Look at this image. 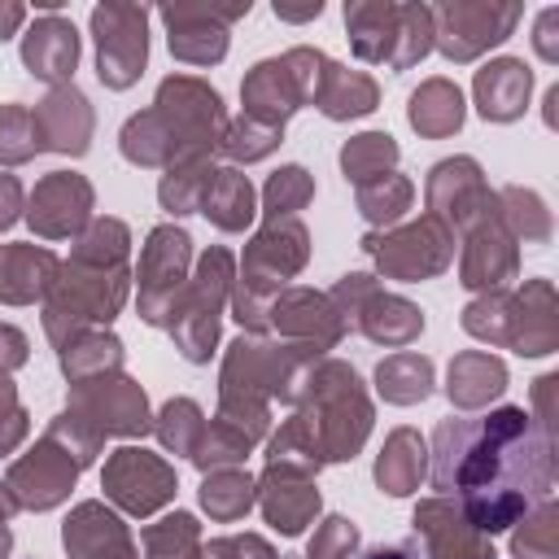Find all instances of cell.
<instances>
[{"label":"cell","mask_w":559,"mask_h":559,"mask_svg":"<svg viewBox=\"0 0 559 559\" xmlns=\"http://www.w3.org/2000/svg\"><path fill=\"white\" fill-rule=\"evenodd\" d=\"M555 480V432H546L524 406H498L467 424L450 489L459 493V511L493 537L550 502Z\"/></svg>","instance_id":"1"},{"label":"cell","mask_w":559,"mask_h":559,"mask_svg":"<svg viewBox=\"0 0 559 559\" xmlns=\"http://www.w3.org/2000/svg\"><path fill=\"white\" fill-rule=\"evenodd\" d=\"M131 231L122 218H92L61 262L48 297H44V332L61 349L66 341L114 323L131 288Z\"/></svg>","instance_id":"2"},{"label":"cell","mask_w":559,"mask_h":559,"mask_svg":"<svg viewBox=\"0 0 559 559\" xmlns=\"http://www.w3.org/2000/svg\"><path fill=\"white\" fill-rule=\"evenodd\" d=\"M297 411L310 415L314 437L323 445L328 463H345L362 450L371 432V402L358 380V371L341 358H314L297 389Z\"/></svg>","instance_id":"3"},{"label":"cell","mask_w":559,"mask_h":559,"mask_svg":"<svg viewBox=\"0 0 559 559\" xmlns=\"http://www.w3.org/2000/svg\"><path fill=\"white\" fill-rule=\"evenodd\" d=\"M306 258H310V236L297 218H266V227L245 245L227 306L249 336L266 332V310L275 293H284V284L306 266Z\"/></svg>","instance_id":"4"},{"label":"cell","mask_w":559,"mask_h":559,"mask_svg":"<svg viewBox=\"0 0 559 559\" xmlns=\"http://www.w3.org/2000/svg\"><path fill=\"white\" fill-rule=\"evenodd\" d=\"M349 48L384 70H411L432 52V9L393 4V0H354L345 4Z\"/></svg>","instance_id":"5"},{"label":"cell","mask_w":559,"mask_h":559,"mask_svg":"<svg viewBox=\"0 0 559 559\" xmlns=\"http://www.w3.org/2000/svg\"><path fill=\"white\" fill-rule=\"evenodd\" d=\"M231 266L236 262H231L227 249H205L197 258V271L183 284L175 310H170L166 328H170V336H175V345H179V354L188 362H210V354H214L218 319H223V310L231 301V280H236Z\"/></svg>","instance_id":"6"},{"label":"cell","mask_w":559,"mask_h":559,"mask_svg":"<svg viewBox=\"0 0 559 559\" xmlns=\"http://www.w3.org/2000/svg\"><path fill=\"white\" fill-rule=\"evenodd\" d=\"M319 48H288L284 57H266L258 61L245 83H240V100H245V118L262 122V127H280L310 105L314 96V79H319Z\"/></svg>","instance_id":"7"},{"label":"cell","mask_w":559,"mask_h":559,"mask_svg":"<svg viewBox=\"0 0 559 559\" xmlns=\"http://www.w3.org/2000/svg\"><path fill=\"white\" fill-rule=\"evenodd\" d=\"M328 297H332V306L341 310L345 328L354 323V328H358L367 341H376V345L406 349V345L424 332V310L411 306V301L397 297V293H384V288L376 284V275H362V271L341 275Z\"/></svg>","instance_id":"8"},{"label":"cell","mask_w":559,"mask_h":559,"mask_svg":"<svg viewBox=\"0 0 559 559\" xmlns=\"http://www.w3.org/2000/svg\"><path fill=\"white\" fill-rule=\"evenodd\" d=\"M362 253L389 275V280H428L441 275L454 262V231L424 214L406 227H384V231H367L362 236Z\"/></svg>","instance_id":"9"},{"label":"cell","mask_w":559,"mask_h":559,"mask_svg":"<svg viewBox=\"0 0 559 559\" xmlns=\"http://www.w3.org/2000/svg\"><path fill=\"white\" fill-rule=\"evenodd\" d=\"M153 109L170 122V131H175V140L183 148V162H197V157H214L218 153L223 131H227V114H223L218 92L205 79L170 74L157 87Z\"/></svg>","instance_id":"10"},{"label":"cell","mask_w":559,"mask_h":559,"mask_svg":"<svg viewBox=\"0 0 559 559\" xmlns=\"http://www.w3.org/2000/svg\"><path fill=\"white\" fill-rule=\"evenodd\" d=\"M92 35H96V74L109 92H127L148 61V9L105 0L92 9Z\"/></svg>","instance_id":"11"},{"label":"cell","mask_w":559,"mask_h":559,"mask_svg":"<svg viewBox=\"0 0 559 559\" xmlns=\"http://www.w3.org/2000/svg\"><path fill=\"white\" fill-rule=\"evenodd\" d=\"M520 17H524L520 4H493V0L437 4L432 9V48H441L450 61H476L485 48L502 44Z\"/></svg>","instance_id":"12"},{"label":"cell","mask_w":559,"mask_h":559,"mask_svg":"<svg viewBox=\"0 0 559 559\" xmlns=\"http://www.w3.org/2000/svg\"><path fill=\"white\" fill-rule=\"evenodd\" d=\"M188 262H192V240L183 227L162 223L148 231L140 249V319L153 328L170 323V310L188 284Z\"/></svg>","instance_id":"13"},{"label":"cell","mask_w":559,"mask_h":559,"mask_svg":"<svg viewBox=\"0 0 559 559\" xmlns=\"http://www.w3.org/2000/svg\"><path fill=\"white\" fill-rule=\"evenodd\" d=\"M100 489H105V498L114 507H122L127 515H140L144 520V515L162 511L175 498L179 480H175V467L162 454H153L144 445H118L105 459Z\"/></svg>","instance_id":"14"},{"label":"cell","mask_w":559,"mask_h":559,"mask_svg":"<svg viewBox=\"0 0 559 559\" xmlns=\"http://www.w3.org/2000/svg\"><path fill=\"white\" fill-rule=\"evenodd\" d=\"M249 13V0L240 4H192V0H179V4H162L157 17L166 22V44L179 61L188 66H214L227 57V26L236 17Z\"/></svg>","instance_id":"15"},{"label":"cell","mask_w":559,"mask_h":559,"mask_svg":"<svg viewBox=\"0 0 559 559\" xmlns=\"http://www.w3.org/2000/svg\"><path fill=\"white\" fill-rule=\"evenodd\" d=\"M66 411H74L100 437H144V432H153L148 397L127 376H105V380H92V384H70V406Z\"/></svg>","instance_id":"16"},{"label":"cell","mask_w":559,"mask_h":559,"mask_svg":"<svg viewBox=\"0 0 559 559\" xmlns=\"http://www.w3.org/2000/svg\"><path fill=\"white\" fill-rule=\"evenodd\" d=\"M79 459L61 445V441H52L48 432L22 454V459H13L9 463V476H4V485L13 489V498H17V507L22 511H52L57 502H66L70 498V489H74V480H79Z\"/></svg>","instance_id":"17"},{"label":"cell","mask_w":559,"mask_h":559,"mask_svg":"<svg viewBox=\"0 0 559 559\" xmlns=\"http://www.w3.org/2000/svg\"><path fill=\"white\" fill-rule=\"evenodd\" d=\"M428 214L441 218L450 231H467L476 227L489 210H493V192L480 175V166L472 157H445L428 170Z\"/></svg>","instance_id":"18"},{"label":"cell","mask_w":559,"mask_h":559,"mask_svg":"<svg viewBox=\"0 0 559 559\" xmlns=\"http://www.w3.org/2000/svg\"><path fill=\"white\" fill-rule=\"evenodd\" d=\"M266 328L280 341L301 345L310 354H323V349H332L345 336L341 310L332 306L328 293H314V288H284V293H275V301L266 310Z\"/></svg>","instance_id":"19"},{"label":"cell","mask_w":559,"mask_h":559,"mask_svg":"<svg viewBox=\"0 0 559 559\" xmlns=\"http://www.w3.org/2000/svg\"><path fill=\"white\" fill-rule=\"evenodd\" d=\"M26 223L44 240L79 236L92 223V183L79 170H52L35 183L26 201Z\"/></svg>","instance_id":"20"},{"label":"cell","mask_w":559,"mask_h":559,"mask_svg":"<svg viewBox=\"0 0 559 559\" xmlns=\"http://www.w3.org/2000/svg\"><path fill=\"white\" fill-rule=\"evenodd\" d=\"M515 271H520V249L511 231L502 227L498 210H489L476 227H467L463 258H459V284L472 293H498L515 280Z\"/></svg>","instance_id":"21"},{"label":"cell","mask_w":559,"mask_h":559,"mask_svg":"<svg viewBox=\"0 0 559 559\" xmlns=\"http://www.w3.org/2000/svg\"><path fill=\"white\" fill-rule=\"evenodd\" d=\"M415 533L424 537V559H498L489 533H480L450 498L419 502Z\"/></svg>","instance_id":"22"},{"label":"cell","mask_w":559,"mask_h":559,"mask_svg":"<svg viewBox=\"0 0 559 559\" xmlns=\"http://www.w3.org/2000/svg\"><path fill=\"white\" fill-rule=\"evenodd\" d=\"M31 122H35V144H39V153L48 148V153H70V157L87 153L92 127H96L92 105H87V96H83L74 83L52 87V92L31 109Z\"/></svg>","instance_id":"23"},{"label":"cell","mask_w":559,"mask_h":559,"mask_svg":"<svg viewBox=\"0 0 559 559\" xmlns=\"http://www.w3.org/2000/svg\"><path fill=\"white\" fill-rule=\"evenodd\" d=\"M61 542H66L70 559H140L131 528L105 502H79L66 515Z\"/></svg>","instance_id":"24"},{"label":"cell","mask_w":559,"mask_h":559,"mask_svg":"<svg viewBox=\"0 0 559 559\" xmlns=\"http://www.w3.org/2000/svg\"><path fill=\"white\" fill-rule=\"evenodd\" d=\"M22 66L44 83L66 87L74 66H79V31H74V22H66L57 13L35 17V26L22 35Z\"/></svg>","instance_id":"25"},{"label":"cell","mask_w":559,"mask_h":559,"mask_svg":"<svg viewBox=\"0 0 559 559\" xmlns=\"http://www.w3.org/2000/svg\"><path fill=\"white\" fill-rule=\"evenodd\" d=\"M258 507L266 515L271 528H280L284 537H297L314 515H319V489L314 476H297V472H275L266 467L258 480Z\"/></svg>","instance_id":"26"},{"label":"cell","mask_w":559,"mask_h":559,"mask_svg":"<svg viewBox=\"0 0 559 559\" xmlns=\"http://www.w3.org/2000/svg\"><path fill=\"white\" fill-rule=\"evenodd\" d=\"M528 92H533V70L520 57L485 61L476 70V79H472L476 109L489 122H515L524 114V105H528Z\"/></svg>","instance_id":"27"},{"label":"cell","mask_w":559,"mask_h":559,"mask_svg":"<svg viewBox=\"0 0 559 559\" xmlns=\"http://www.w3.org/2000/svg\"><path fill=\"white\" fill-rule=\"evenodd\" d=\"M57 271L61 258L44 245H0V301L26 306L35 297H48Z\"/></svg>","instance_id":"28"},{"label":"cell","mask_w":559,"mask_h":559,"mask_svg":"<svg viewBox=\"0 0 559 559\" xmlns=\"http://www.w3.org/2000/svg\"><path fill=\"white\" fill-rule=\"evenodd\" d=\"M376 100H380V87H376L371 74H362V70H345V66H336V61L323 52V61H319V79H314V96H310L314 109H323L332 122H345V118H362V114H371Z\"/></svg>","instance_id":"29"},{"label":"cell","mask_w":559,"mask_h":559,"mask_svg":"<svg viewBox=\"0 0 559 559\" xmlns=\"http://www.w3.org/2000/svg\"><path fill=\"white\" fill-rule=\"evenodd\" d=\"M559 345V301L550 280H528L515 293V354L542 358Z\"/></svg>","instance_id":"30"},{"label":"cell","mask_w":559,"mask_h":559,"mask_svg":"<svg viewBox=\"0 0 559 559\" xmlns=\"http://www.w3.org/2000/svg\"><path fill=\"white\" fill-rule=\"evenodd\" d=\"M428 476V445L415 428H393L384 437V450L376 454V485L389 498H406Z\"/></svg>","instance_id":"31"},{"label":"cell","mask_w":559,"mask_h":559,"mask_svg":"<svg viewBox=\"0 0 559 559\" xmlns=\"http://www.w3.org/2000/svg\"><path fill=\"white\" fill-rule=\"evenodd\" d=\"M502 389H507V367H502V358H493L489 349H463V354H454L445 393H450V402H454L459 411H480V406H489Z\"/></svg>","instance_id":"32"},{"label":"cell","mask_w":559,"mask_h":559,"mask_svg":"<svg viewBox=\"0 0 559 559\" xmlns=\"http://www.w3.org/2000/svg\"><path fill=\"white\" fill-rule=\"evenodd\" d=\"M463 92L450 83V79H424L415 92H411V105H406V118L419 135L428 140H441V135H454L463 127Z\"/></svg>","instance_id":"33"},{"label":"cell","mask_w":559,"mask_h":559,"mask_svg":"<svg viewBox=\"0 0 559 559\" xmlns=\"http://www.w3.org/2000/svg\"><path fill=\"white\" fill-rule=\"evenodd\" d=\"M253 201H258V192H253L249 175L240 166H218L214 170V183H210V192L201 201V214L218 231H245L253 223V214H258Z\"/></svg>","instance_id":"34"},{"label":"cell","mask_w":559,"mask_h":559,"mask_svg":"<svg viewBox=\"0 0 559 559\" xmlns=\"http://www.w3.org/2000/svg\"><path fill=\"white\" fill-rule=\"evenodd\" d=\"M57 358H61V371H66L70 384H92V380H105V376H122V341L105 328L66 341L57 349Z\"/></svg>","instance_id":"35"},{"label":"cell","mask_w":559,"mask_h":559,"mask_svg":"<svg viewBox=\"0 0 559 559\" xmlns=\"http://www.w3.org/2000/svg\"><path fill=\"white\" fill-rule=\"evenodd\" d=\"M323 463H328V459H323V445H319V437H314L310 415H306V411H293V415L280 424V432L271 437V445H266V467H275V472H297V476H314Z\"/></svg>","instance_id":"36"},{"label":"cell","mask_w":559,"mask_h":559,"mask_svg":"<svg viewBox=\"0 0 559 559\" xmlns=\"http://www.w3.org/2000/svg\"><path fill=\"white\" fill-rule=\"evenodd\" d=\"M376 389L393 406H415L432 393V358L415 349H397L376 367Z\"/></svg>","instance_id":"37"},{"label":"cell","mask_w":559,"mask_h":559,"mask_svg":"<svg viewBox=\"0 0 559 559\" xmlns=\"http://www.w3.org/2000/svg\"><path fill=\"white\" fill-rule=\"evenodd\" d=\"M493 210H498V218H502V227L511 231L515 245L520 240L524 245H546L550 240V210L533 188L511 183V188L493 192Z\"/></svg>","instance_id":"38"},{"label":"cell","mask_w":559,"mask_h":559,"mask_svg":"<svg viewBox=\"0 0 559 559\" xmlns=\"http://www.w3.org/2000/svg\"><path fill=\"white\" fill-rule=\"evenodd\" d=\"M258 502V480L240 467H218V472H205L201 480V507L210 511V520H245L249 507Z\"/></svg>","instance_id":"39"},{"label":"cell","mask_w":559,"mask_h":559,"mask_svg":"<svg viewBox=\"0 0 559 559\" xmlns=\"http://www.w3.org/2000/svg\"><path fill=\"white\" fill-rule=\"evenodd\" d=\"M214 170H218L214 157H197V162L170 166V170L162 175V183H157L162 210H170L175 218H179V214H197L201 201H205V192H210V183H214Z\"/></svg>","instance_id":"40"},{"label":"cell","mask_w":559,"mask_h":559,"mask_svg":"<svg viewBox=\"0 0 559 559\" xmlns=\"http://www.w3.org/2000/svg\"><path fill=\"white\" fill-rule=\"evenodd\" d=\"M144 559H201V524L188 511H170L140 528Z\"/></svg>","instance_id":"41"},{"label":"cell","mask_w":559,"mask_h":559,"mask_svg":"<svg viewBox=\"0 0 559 559\" xmlns=\"http://www.w3.org/2000/svg\"><path fill=\"white\" fill-rule=\"evenodd\" d=\"M393 166H397V144L389 131H362V135L345 140V148H341V170L354 188L389 175Z\"/></svg>","instance_id":"42"},{"label":"cell","mask_w":559,"mask_h":559,"mask_svg":"<svg viewBox=\"0 0 559 559\" xmlns=\"http://www.w3.org/2000/svg\"><path fill=\"white\" fill-rule=\"evenodd\" d=\"M463 332H472L476 341H489V345L511 349L515 345V293L498 288V293L476 297L463 310Z\"/></svg>","instance_id":"43"},{"label":"cell","mask_w":559,"mask_h":559,"mask_svg":"<svg viewBox=\"0 0 559 559\" xmlns=\"http://www.w3.org/2000/svg\"><path fill=\"white\" fill-rule=\"evenodd\" d=\"M411 201H415V183L406 175H397V170H389V175H380V179L358 188V214L371 227H397V218L411 210Z\"/></svg>","instance_id":"44"},{"label":"cell","mask_w":559,"mask_h":559,"mask_svg":"<svg viewBox=\"0 0 559 559\" xmlns=\"http://www.w3.org/2000/svg\"><path fill=\"white\" fill-rule=\"evenodd\" d=\"M153 432H157V441H162L170 454L192 459L197 445H201V437H205V415H201V406H197L192 397H170V402L153 415Z\"/></svg>","instance_id":"45"},{"label":"cell","mask_w":559,"mask_h":559,"mask_svg":"<svg viewBox=\"0 0 559 559\" xmlns=\"http://www.w3.org/2000/svg\"><path fill=\"white\" fill-rule=\"evenodd\" d=\"M515 524H520L515 537H511V555L515 559H555L559 555V507H555V498L533 507Z\"/></svg>","instance_id":"46"},{"label":"cell","mask_w":559,"mask_h":559,"mask_svg":"<svg viewBox=\"0 0 559 559\" xmlns=\"http://www.w3.org/2000/svg\"><path fill=\"white\" fill-rule=\"evenodd\" d=\"M314 197V179L306 166H280L262 188V214L266 218H297Z\"/></svg>","instance_id":"47"},{"label":"cell","mask_w":559,"mask_h":559,"mask_svg":"<svg viewBox=\"0 0 559 559\" xmlns=\"http://www.w3.org/2000/svg\"><path fill=\"white\" fill-rule=\"evenodd\" d=\"M249 450H253V441H249L240 428H231L227 419H210V424H205V437H201V445H197V454H192V463H197L201 472H218V467L245 463Z\"/></svg>","instance_id":"48"},{"label":"cell","mask_w":559,"mask_h":559,"mask_svg":"<svg viewBox=\"0 0 559 559\" xmlns=\"http://www.w3.org/2000/svg\"><path fill=\"white\" fill-rule=\"evenodd\" d=\"M284 140V131L280 127H262V122H253V118H236V122H227V131H223V153L231 157V162H258V157H266L275 144Z\"/></svg>","instance_id":"49"},{"label":"cell","mask_w":559,"mask_h":559,"mask_svg":"<svg viewBox=\"0 0 559 559\" xmlns=\"http://www.w3.org/2000/svg\"><path fill=\"white\" fill-rule=\"evenodd\" d=\"M35 153H39V144H35L31 109H22V105H0V166L31 162Z\"/></svg>","instance_id":"50"},{"label":"cell","mask_w":559,"mask_h":559,"mask_svg":"<svg viewBox=\"0 0 559 559\" xmlns=\"http://www.w3.org/2000/svg\"><path fill=\"white\" fill-rule=\"evenodd\" d=\"M354 546H358V528H354V520H345V515H328V520L314 528V537H310V546H306V559H349Z\"/></svg>","instance_id":"51"},{"label":"cell","mask_w":559,"mask_h":559,"mask_svg":"<svg viewBox=\"0 0 559 559\" xmlns=\"http://www.w3.org/2000/svg\"><path fill=\"white\" fill-rule=\"evenodd\" d=\"M26 437V411L13 393V380L0 371V454H13Z\"/></svg>","instance_id":"52"},{"label":"cell","mask_w":559,"mask_h":559,"mask_svg":"<svg viewBox=\"0 0 559 559\" xmlns=\"http://www.w3.org/2000/svg\"><path fill=\"white\" fill-rule=\"evenodd\" d=\"M201 559H275V550L258 533H236V537H214L201 546Z\"/></svg>","instance_id":"53"},{"label":"cell","mask_w":559,"mask_h":559,"mask_svg":"<svg viewBox=\"0 0 559 559\" xmlns=\"http://www.w3.org/2000/svg\"><path fill=\"white\" fill-rule=\"evenodd\" d=\"M555 26H559V9L550 4V9H542L537 13V26H533V48H537V57L542 61H559V35H555Z\"/></svg>","instance_id":"54"},{"label":"cell","mask_w":559,"mask_h":559,"mask_svg":"<svg viewBox=\"0 0 559 559\" xmlns=\"http://www.w3.org/2000/svg\"><path fill=\"white\" fill-rule=\"evenodd\" d=\"M26 362V336L13 328V323H0V371L9 376L13 367Z\"/></svg>","instance_id":"55"},{"label":"cell","mask_w":559,"mask_h":559,"mask_svg":"<svg viewBox=\"0 0 559 559\" xmlns=\"http://www.w3.org/2000/svg\"><path fill=\"white\" fill-rule=\"evenodd\" d=\"M22 214V183L17 175H0V231L13 227Z\"/></svg>","instance_id":"56"},{"label":"cell","mask_w":559,"mask_h":559,"mask_svg":"<svg viewBox=\"0 0 559 559\" xmlns=\"http://www.w3.org/2000/svg\"><path fill=\"white\" fill-rule=\"evenodd\" d=\"M26 22V4H0V39H9Z\"/></svg>","instance_id":"57"},{"label":"cell","mask_w":559,"mask_h":559,"mask_svg":"<svg viewBox=\"0 0 559 559\" xmlns=\"http://www.w3.org/2000/svg\"><path fill=\"white\" fill-rule=\"evenodd\" d=\"M319 13H323L319 0H310V4H301V9H293V4H275V17H284V22H306V17H319Z\"/></svg>","instance_id":"58"},{"label":"cell","mask_w":559,"mask_h":559,"mask_svg":"<svg viewBox=\"0 0 559 559\" xmlns=\"http://www.w3.org/2000/svg\"><path fill=\"white\" fill-rule=\"evenodd\" d=\"M362 559H424L415 546H371Z\"/></svg>","instance_id":"59"},{"label":"cell","mask_w":559,"mask_h":559,"mask_svg":"<svg viewBox=\"0 0 559 559\" xmlns=\"http://www.w3.org/2000/svg\"><path fill=\"white\" fill-rule=\"evenodd\" d=\"M13 511H22V507H17L13 489H9L4 480H0V524H9V520H13Z\"/></svg>","instance_id":"60"},{"label":"cell","mask_w":559,"mask_h":559,"mask_svg":"<svg viewBox=\"0 0 559 559\" xmlns=\"http://www.w3.org/2000/svg\"><path fill=\"white\" fill-rule=\"evenodd\" d=\"M555 105H559V87L546 92V122H550V127H555Z\"/></svg>","instance_id":"61"},{"label":"cell","mask_w":559,"mask_h":559,"mask_svg":"<svg viewBox=\"0 0 559 559\" xmlns=\"http://www.w3.org/2000/svg\"><path fill=\"white\" fill-rule=\"evenodd\" d=\"M9 546H13V533H9V524H0V559L9 555Z\"/></svg>","instance_id":"62"}]
</instances>
